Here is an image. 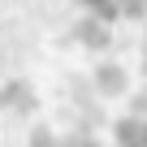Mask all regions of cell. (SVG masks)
<instances>
[{"label": "cell", "instance_id": "cell-1", "mask_svg": "<svg viewBox=\"0 0 147 147\" xmlns=\"http://www.w3.org/2000/svg\"><path fill=\"white\" fill-rule=\"evenodd\" d=\"M82 9L100 22H130V18H143L147 13V0H82Z\"/></svg>", "mask_w": 147, "mask_h": 147}, {"label": "cell", "instance_id": "cell-2", "mask_svg": "<svg viewBox=\"0 0 147 147\" xmlns=\"http://www.w3.org/2000/svg\"><path fill=\"white\" fill-rule=\"evenodd\" d=\"M117 143L121 147H147V95L134 100V108L117 121Z\"/></svg>", "mask_w": 147, "mask_h": 147}, {"label": "cell", "instance_id": "cell-3", "mask_svg": "<svg viewBox=\"0 0 147 147\" xmlns=\"http://www.w3.org/2000/svg\"><path fill=\"white\" fill-rule=\"evenodd\" d=\"M30 147H56V138H48V134H43V130H39V134H35V143H30Z\"/></svg>", "mask_w": 147, "mask_h": 147}]
</instances>
